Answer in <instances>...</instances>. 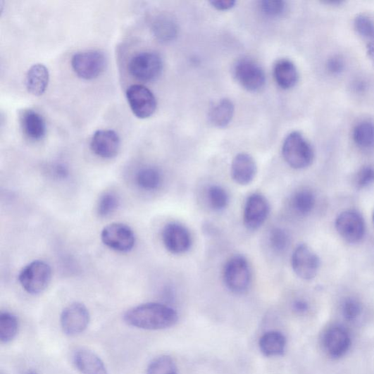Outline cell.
Here are the masks:
<instances>
[{
    "instance_id": "obj_33",
    "label": "cell",
    "mask_w": 374,
    "mask_h": 374,
    "mask_svg": "<svg viewBox=\"0 0 374 374\" xmlns=\"http://www.w3.org/2000/svg\"><path fill=\"white\" fill-rule=\"evenodd\" d=\"M354 29L363 38L374 42V21L366 15H359L354 19Z\"/></svg>"
},
{
    "instance_id": "obj_42",
    "label": "cell",
    "mask_w": 374,
    "mask_h": 374,
    "mask_svg": "<svg viewBox=\"0 0 374 374\" xmlns=\"http://www.w3.org/2000/svg\"><path fill=\"white\" fill-rule=\"evenodd\" d=\"M26 374H38V373L35 370H29Z\"/></svg>"
},
{
    "instance_id": "obj_43",
    "label": "cell",
    "mask_w": 374,
    "mask_h": 374,
    "mask_svg": "<svg viewBox=\"0 0 374 374\" xmlns=\"http://www.w3.org/2000/svg\"><path fill=\"white\" fill-rule=\"evenodd\" d=\"M373 223L374 224V211H373Z\"/></svg>"
},
{
    "instance_id": "obj_15",
    "label": "cell",
    "mask_w": 374,
    "mask_h": 374,
    "mask_svg": "<svg viewBox=\"0 0 374 374\" xmlns=\"http://www.w3.org/2000/svg\"><path fill=\"white\" fill-rule=\"evenodd\" d=\"M162 239L166 249L173 254L187 253L192 244L189 230L179 223L167 224L163 230Z\"/></svg>"
},
{
    "instance_id": "obj_5",
    "label": "cell",
    "mask_w": 374,
    "mask_h": 374,
    "mask_svg": "<svg viewBox=\"0 0 374 374\" xmlns=\"http://www.w3.org/2000/svg\"><path fill=\"white\" fill-rule=\"evenodd\" d=\"M107 66L106 55L96 50H89L75 54L71 66L75 74L85 80H93L99 77Z\"/></svg>"
},
{
    "instance_id": "obj_34",
    "label": "cell",
    "mask_w": 374,
    "mask_h": 374,
    "mask_svg": "<svg viewBox=\"0 0 374 374\" xmlns=\"http://www.w3.org/2000/svg\"><path fill=\"white\" fill-rule=\"evenodd\" d=\"M259 6L263 14L269 18L281 17L287 11V4L282 0H263Z\"/></svg>"
},
{
    "instance_id": "obj_30",
    "label": "cell",
    "mask_w": 374,
    "mask_h": 374,
    "mask_svg": "<svg viewBox=\"0 0 374 374\" xmlns=\"http://www.w3.org/2000/svg\"><path fill=\"white\" fill-rule=\"evenodd\" d=\"M207 196L209 205L215 211H222L229 204V194L226 189L220 185H214L209 187Z\"/></svg>"
},
{
    "instance_id": "obj_25",
    "label": "cell",
    "mask_w": 374,
    "mask_h": 374,
    "mask_svg": "<svg viewBox=\"0 0 374 374\" xmlns=\"http://www.w3.org/2000/svg\"><path fill=\"white\" fill-rule=\"evenodd\" d=\"M137 185L145 191H155L160 189L163 182L161 171L155 167H145L137 173Z\"/></svg>"
},
{
    "instance_id": "obj_4",
    "label": "cell",
    "mask_w": 374,
    "mask_h": 374,
    "mask_svg": "<svg viewBox=\"0 0 374 374\" xmlns=\"http://www.w3.org/2000/svg\"><path fill=\"white\" fill-rule=\"evenodd\" d=\"M163 70V62L161 56L152 51L135 54L128 64L130 74L135 80L143 82H151L158 80Z\"/></svg>"
},
{
    "instance_id": "obj_38",
    "label": "cell",
    "mask_w": 374,
    "mask_h": 374,
    "mask_svg": "<svg viewBox=\"0 0 374 374\" xmlns=\"http://www.w3.org/2000/svg\"><path fill=\"white\" fill-rule=\"evenodd\" d=\"M210 4L216 10L226 11L234 8L236 1L235 0H216V1H211Z\"/></svg>"
},
{
    "instance_id": "obj_9",
    "label": "cell",
    "mask_w": 374,
    "mask_h": 374,
    "mask_svg": "<svg viewBox=\"0 0 374 374\" xmlns=\"http://www.w3.org/2000/svg\"><path fill=\"white\" fill-rule=\"evenodd\" d=\"M126 96L131 111L139 119H148L154 113L157 105L156 97L147 87L132 85L127 89Z\"/></svg>"
},
{
    "instance_id": "obj_24",
    "label": "cell",
    "mask_w": 374,
    "mask_h": 374,
    "mask_svg": "<svg viewBox=\"0 0 374 374\" xmlns=\"http://www.w3.org/2000/svg\"><path fill=\"white\" fill-rule=\"evenodd\" d=\"M234 112L235 106L232 101L224 98L210 110L209 120L216 127H226L232 121Z\"/></svg>"
},
{
    "instance_id": "obj_3",
    "label": "cell",
    "mask_w": 374,
    "mask_h": 374,
    "mask_svg": "<svg viewBox=\"0 0 374 374\" xmlns=\"http://www.w3.org/2000/svg\"><path fill=\"white\" fill-rule=\"evenodd\" d=\"M252 273L244 256H232L225 265L223 280L227 288L235 294H243L250 287Z\"/></svg>"
},
{
    "instance_id": "obj_41",
    "label": "cell",
    "mask_w": 374,
    "mask_h": 374,
    "mask_svg": "<svg viewBox=\"0 0 374 374\" xmlns=\"http://www.w3.org/2000/svg\"><path fill=\"white\" fill-rule=\"evenodd\" d=\"M325 4L332 6H337L341 5L342 2L337 1V0H330V1H326Z\"/></svg>"
},
{
    "instance_id": "obj_37",
    "label": "cell",
    "mask_w": 374,
    "mask_h": 374,
    "mask_svg": "<svg viewBox=\"0 0 374 374\" xmlns=\"http://www.w3.org/2000/svg\"><path fill=\"white\" fill-rule=\"evenodd\" d=\"M344 68V62L339 56H333L328 62V69L333 74L341 73Z\"/></svg>"
},
{
    "instance_id": "obj_14",
    "label": "cell",
    "mask_w": 374,
    "mask_h": 374,
    "mask_svg": "<svg viewBox=\"0 0 374 374\" xmlns=\"http://www.w3.org/2000/svg\"><path fill=\"white\" fill-rule=\"evenodd\" d=\"M322 345L330 357L340 359L345 356L351 347L349 333L343 326L332 325L323 332Z\"/></svg>"
},
{
    "instance_id": "obj_35",
    "label": "cell",
    "mask_w": 374,
    "mask_h": 374,
    "mask_svg": "<svg viewBox=\"0 0 374 374\" xmlns=\"http://www.w3.org/2000/svg\"><path fill=\"white\" fill-rule=\"evenodd\" d=\"M362 305L356 299H347L342 305V313L344 319L351 322L356 320L362 313Z\"/></svg>"
},
{
    "instance_id": "obj_7",
    "label": "cell",
    "mask_w": 374,
    "mask_h": 374,
    "mask_svg": "<svg viewBox=\"0 0 374 374\" xmlns=\"http://www.w3.org/2000/svg\"><path fill=\"white\" fill-rule=\"evenodd\" d=\"M236 80L251 92L261 91L266 85V77L262 67L250 58H242L234 68Z\"/></svg>"
},
{
    "instance_id": "obj_10",
    "label": "cell",
    "mask_w": 374,
    "mask_h": 374,
    "mask_svg": "<svg viewBox=\"0 0 374 374\" xmlns=\"http://www.w3.org/2000/svg\"><path fill=\"white\" fill-rule=\"evenodd\" d=\"M291 262L294 273L306 281L316 277L320 266L317 254L304 244H300L294 250Z\"/></svg>"
},
{
    "instance_id": "obj_2",
    "label": "cell",
    "mask_w": 374,
    "mask_h": 374,
    "mask_svg": "<svg viewBox=\"0 0 374 374\" xmlns=\"http://www.w3.org/2000/svg\"><path fill=\"white\" fill-rule=\"evenodd\" d=\"M285 162L297 170L309 167L314 159L313 149L305 137L298 131L289 133L282 146Z\"/></svg>"
},
{
    "instance_id": "obj_6",
    "label": "cell",
    "mask_w": 374,
    "mask_h": 374,
    "mask_svg": "<svg viewBox=\"0 0 374 374\" xmlns=\"http://www.w3.org/2000/svg\"><path fill=\"white\" fill-rule=\"evenodd\" d=\"M51 278L50 266L44 261H35L22 270L18 275V281L27 293L38 294L49 287Z\"/></svg>"
},
{
    "instance_id": "obj_21",
    "label": "cell",
    "mask_w": 374,
    "mask_h": 374,
    "mask_svg": "<svg viewBox=\"0 0 374 374\" xmlns=\"http://www.w3.org/2000/svg\"><path fill=\"white\" fill-rule=\"evenodd\" d=\"M273 75L275 82L284 90L295 87L299 80L297 66L287 58H282L275 64Z\"/></svg>"
},
{
    "instance_id": "obj_20",
    "label": "cell",
    "mask_w": 374,
    "mask_h": 374,
    "mask_svg": "<svg viewBox=\"0 0 374 374\" xmlns=\"http://www.w3.org/2000/svg\"><path fill=\"white\" fill-rule=\"evenodd\" d=\"M287 343V338L282 332L270 330L260 338L258 345L265 357L272 358L283 356Z\"/></svg>"
},
{
    "instance_id": "obj_16",
    "label": "cell",
    "mask_w": 374,
    "mask_h": 374,
    "mask_svg": "<svg viewBox=\"0 0 374 374\" xmlns=\"http://www.w3.org/2000/svg\"><path fill=\"white\" fill-rule=\"evenodd\" d=\"M92 151L104 159H111L119 153L121 140L119 135L112 130L96 131L91 140Z\"/></svg>"
},
{
    "instance_id": "obj_31",
    "label": "cell",
    "mask_w": 374,
    "mask_h": 374,
    "mask_svg": "<svg viewBox=\"0 0 374 374\" xmlns=\"http://www.w3.org/2000/svg\"><path fill=\"white\" fill-rule=\"evenodd\" d=\"M268 243L274 252L283 253L289 246V235L282 227H273L268 235Z\"/></svg>"
},
{
    "instance_id": "obj_13",
    "label": "cell",
    "mask_w": 374,
    "mask_h": 374,
    "mask_svg": "<svg viewBox=\"0 0 374 374\" xmlns=\"http://www.w3.org/2000/svg\"><path fill=\"white\" fill-rule=\"evenodd\" d=\"M335 225L341 237L350 244L361 242L365 235L363 218L356 211L348 210L341 213Z\"/></svg>"
},
{
    "instance_id": "obj_28",
    "label": "cell",
    "mask_w": 374,
    "mask_h": 374,
    "mask_svg": "<svg viewBox=\"0 0 374 374\" xmlns=\"http://www.w3.org/2000/svg\"><path fill=\"white\" fill-rule=\"evenodd\" d=\"M314 206L315 197L310 190H299L292 196V206L295 211L301 215L310 213Z\"/></svg>"
},
{
    "instance_id": "obj_22",
    "label": "cell",
    "mask_w": 374,
    "mask_h": 374,
    "mask_svg": "<svg viewBox=\"0 0 374 374\" xmlns=\"http://www.w3.org/2000/svg\"><path fill=\"white\" fill-rule=\"evenodd\" d=\"M151 28L157 40L163 43L173 41L179 32L175 19L167 14L156 15L151 22Z\"/></svg>"
},
{
    "instance_id": "obj_11",
    "label": "cell",
    "mask_w": 374,
    "mask_h": 374,
    "mask_svg": "<svg viewBox=\"0 0 374 374\" xmlns=\"http://www.w3.org/2000/svg\"><path fill=\"white\" fill-rule=\"evenodd\" d=\"M270 211V206L261 193L256 192L249 195L244 211V224L249 230L260 229L267 220Z\"/></svg>"
},
{
    "instance_id": "obj_27",
    "label": "cell",
    "mask_w": 374,
    "mask_h": 374,
    "mask_svg": "<svg viewBox=\"0 0 374 374\" xmlns=\"http://www.w3.org/2000/svg\"><path fill=\"white\" fill-rule=\"evenodd\" d=\"M353 140L361 149H370L373 148L374 124L366 121L357 125L353 130Z\"/></svg>"
},
{
    "instance_id": "obj_17",
    "label": "cell",
    "mask_w": 374,
    "mask_h": 374,
    "mask_svg": "<svg viewBox=\"0 0 374 374\" xmlns=\"http://www.w3.org/2000/svg\"><path fill=\"white\" fill-rule=\"evenodd\" d=\"M257 172V164L250 154L240 153L235 156L231 165V176L235 183L242 186L249 185Z\"/></svg>"
},
{
    "instance_id": "obj_39",
    "label": "cell",
    "mask_w": 374,
    "mask_h": 374,
    "mask_svg": "<svg viewBox=\"0 0 374 374\" xmlns=\"http://www.w3.org/2000/svg\"><path fill=\"white\" fill-rule=\"evenodd\" d=\"M308 304L304 300L298 299L292 303V310L298 314L306 313L308 311Z\"/></svg>"
},
{
    "instance_id": "obj_36",
    "label": "cell",
    "mask_w": 374,
    "mask_h": 374,
    "mask_svg": "<svg viewBox=\"0 0 374 374\" xmlns=\"http://www.w3.org/2000/svg\"><path fill=\"white\" fill-rule=\"evenodd\" d=\"M374 182V168L363 167L357 174L356 185L359 189L368 187Z\"/></svg>"
},
{
    "instance_id": "obj_8",
    "label": "cell",
    "mask_w": 374,
    "mask_h": 374,
    "mask_svg": "<svg viewBox=\"0 0 374 374\" xmlns=\"http://www.w3.org/2000/svg\"><path fill=\"white\" fill-rule=\"evenodd\" d=\"M90 318V313L85 304L78 302L71 304L61 313V328L68 337L77 336L87 329Z\"/></svg>"
},
{
    "instance_id": "obj_26",
    "label": "cell",
    "mask_w": 374,
    "mask_h": 374,
    "mask_svg": "<svg viewBox=\"0 0 374 374\" xmlns=\"http://www.w3.org/2000/svg\"><path fill=\"white\" fill-rule=\"evenodd\" d=\"M19 321L15 314L8 311L0 313V342L7 344L17 336Z\"/></svg>"
},
{
    "instance_id": "obj_1",
    "label": "cell",
    "mask_w": 374,
    "mask_h": 374,
    "mask_svg": "<svg viewBox=\"0 0 374 374\" xmlns=\"http://www.w3.org/2000/svg\"><path fill=\"white\" fill-rule=\"evenodd\" d=\"M128 325L147 330H161L178 323L179 314L171 306L161 303H147L133 307L124 314Z\"/></svg>"
},
{
    "instance_id": "obj_32",
    "label": "cell",
    "mask_w": 374,
    "mask_h": 374,
    "mask_svg": "<svg viewBox=\"0 0 374 374\" xmlns=\"http://www.w3.org/2000/svg\"><path fill=\"white\" fill-rule=\"evenodd\" d=\"M120 205V199L118 196L111 192H105L101 196L97 203L96 212L101 218H107L114 213Z\"/></svg>"
},
{
    "instance_id": "obj_19",
    "label": "cell",
    "mask_w": 374,
    "mask_h": 374,
    "mask_svg": "<svg viewBox=\"0 0 374 374\" xmlns=\"http://www.w3.org/2000/svg\"><path fill=\"white\" fill-rule=\"evenodd\" d=\"M20 123L24 134L31 141L39 142L46 133V125L42 114L32 109H25L20 113Z\"/></svg>"
},
{
    "instance_id": "obj_23",
    "label": "cell",
    "mask_w": 374,
    "mask_h": 374,
    "mask_svg": "<svg viewBox=\"0 0 374 374\" xmlns=\"http://www.w3.org/2000/svg\"><path fill=\"white\" fill-rule=\"evenodd\" d=\"M49 83V72L43 64H35L27 71L25 85L28 92L34 96H41Z\"/></svg>"
},
{
    "instance_id": "obj_12",
    "label": "cell",
    "mask_w": 374,
    "mask_h": 374,
    "mask_svg": "<svg viewBox=\"0 0 374 374\" xmlns=\"http://www.w3.org/2000/svg\"><path fill=\"white\" fill-rule=\"evenodd\" d=\"M101 239L106 247L120 252L131 251L135 244L133 230L123 223H112L104 227Z\"/></svg>"
},
{
    "instance_id": "obj_40",
    "label": "cell",
    "mask_w": 374,
    "mask_h": 374,
    "mask_svg": "<svg viewBox=\"0 0 374 374\" xmlns=\"http://www.w3.org/2000/svg\"><path fill=\"white\" fill-rule=\"evenodd\" d=\"M367 53L370 61L374 64V42H370L367 46Z\"/></svg>"
},
{
    "instance_id": "obj_29",
    "label": "cell",
    "mask_w": 374,
    "mask_h": 374,
    "mask_svg": "<svg viewBox=\"0 0 374 374\" xmlns=\"http://www.w3.org/2000/svg\"><path fill=\"white\" fill-rule=\"evenodd\" d=\"M146 374H179L175 361L168 356L153 359L149 364Z\"/></svg>"
},
{
    "instance_id": "obj_18",
    "label": "cell",
    "mask_w": 374,
    "mask_h": 374,
    "mask_svg": "<svg viewBox=\"0 0 374 374\" xmlns=\"http://www.w3.org/2000/svg\"><path fill=\"white\" fill-rule=\"evenodd\" d=\"M73 364L82 374H108L103 360L94 351L82 349L73 354Z\"/></svg>"
}]
</instances>
